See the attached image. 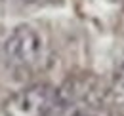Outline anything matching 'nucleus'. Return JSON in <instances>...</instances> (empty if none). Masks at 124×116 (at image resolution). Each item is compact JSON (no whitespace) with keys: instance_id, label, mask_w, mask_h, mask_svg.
<instances>
[{"instance_id":"f03ea898","label":"nucleus","mask_w":124,"mask_h":116,"mask_svg":"<svg viewBox=\"0 0 124 116\" xmlns=\"http://www.w3.org/2000/svg\"><path fill=\"white\" fill-rule=\"evenodd\" d=\"M59 109V89L50 84L23 87L4 103V116H52Z\"/></svg>"},{"instance_id":"f257e3e1","label":"nucleus","mask_w":124,"mask_h":116,"mask_svg":"<svg viewBox=\"0 0 124 116\" xmlns=\"http://www.w3.org/2000/svg\"><path fill=\"white\" fill-rule=\"evenodd\" d=\"M2 53L10 71L27 74L38 71L44 65L48 57V44L38 29L31 25H19L6 38Z\"/></svg>"},{"instance_id":"7ed1b4c3","label":"nucleus","mask_w":124,"mask_h":116,"mask_svg":"<svg viewBox=\"0 0 124 116\" xmlns=\"http://www.w3.org/2000/svg\"><path fill=\"white\" fill-rule=\"evenodd\" d=\"M113 97H115V103H118L120 107H124V63L118 67V71L115 72V78H113Z\"/></svg>"},{"instance_id":"20e7f679","label":"nucleus","mask_w":124,"mask_h":116,"mask_svg":"<svg viewBox=\"0 0 124 116\" xmlns=\"http://www.w3.org/2000/svg\"><path fill=\"white\" fill-rule=\"evenodd\" d=\"M21 2H34V0H21Z\"/></svg>"},{"instance_id":"39448f33","label":"nucleus","mask_w":124,"mask_h":116,"mask_svg":"<svg viewBox=\"0 0 124 116\" xmlns=\"http://www.w3.org/2000/svg\"><path fill=\"white\" fill-rule=\"evenodd\" d=\"M75 116H88V114H75Z\"/></svg>"}]
</instances>
